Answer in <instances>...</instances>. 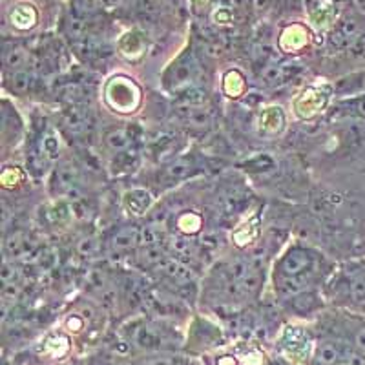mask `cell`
<instances>
[{
  "mask_svg": "<svg viewBox=\"0 0 365 365\" xmlns=\"http://www.w3.org/2000/svg\"><path fill=\"white\" fill-rule=\"evenodd\" d=\"M77 250L83 256H93V254L99 250V241L96 237H84V240L79 241V245H77Z\"/></svg>",
  "mask_w": 365,
  "mask_h": 365,
  "instance_id": "cell-32",
  "label": "cell"
},
{
  "mask_svg": "<svg viewBox=\"0 0 365 365\" xmlns=\"http://www.w3.org/2000/svg\"><path fill=\"white\" fill-rule=\"evenodd\" d=\"M223 88L227 96L240 97L241 93H243V88H245V81H243L240 71H228V73L225 75Z\"/></svg>",
  "mask_w": 365,
  "mask_h": 365,
  "instance_id": "cell-16",
  "label": "cell"
},
{
  "mask_svg": "<svg viewBox=\"0 0 365 365\" xmlns=\"http://www.w3.org/2000/svg\"><path fill=\"white\" fill-rule=\"evenodd\" d=\"M29 81H31V77H29L28 71L24 70L15 71L11 77V90L17 91V93H24V91L29 88Z\"/></svg>",
  "mask_w": 365,
  "mask_h": 365,
  "instance_id": "cell-27",
  "label": "cell"
},
{
  "mask_svg": "<svg viewBox=\"0 0 365 365\" xmlns=\"http://www.w3.org/2000/svg\"><path fill=\"white\" fill-rule=\"evenodd\" d=\"M307 8L309 15H311V21L318 28H324V26L331 24V21L334 19V8H332L329 0H309Z\"/></svg>",
  "mask_w": 365,
  "mask_h": 365,
  "instance_id": "cell-8",
  "label": "cell"
},
{
  "mask_svg": "<svg viewBox=\"0 0 365 365\" xmlns=\"http://www.w3.org/2000/svg\"><path fill=\"white\" fill-rule=\"evenodd\" d=\"M21 296V285L19 283H4L2 285V303L15 302Z\"/></svg>",
  "mask_w": 365,
  "mask_h": 365,
  "instance_id": "cell-33",
  "label": "cell"
},
{
  "mask_svg": "<svg viewBox=\"0 0 365 365\" xmlns=\"http://www.w3.org/2000/svg\"><path fill=\"white\" fill-rule=\"evenodd\" d=\"M291 73H294V71L285 66H276V64H272V66H265V70H263V79H265L267 84H279L283 81H287V77Z\"/></svg>",
  "mask_w": 365,
  "mask_h": 365,
  "instance_id": "cell-17",
  "label": "cell"
},
{
  "mask_svg": "<svg viewBox=\"0 0 365 365\" xmlns=\"http://www.w3.org/2000/svg\"><path fill=\"white\" fill-rule=\"evenodd\" d=\"M128 2L137 13H143V15H150L155 11L154 0H128Z\"/></svg>",
  "mask_w": 365,
  "mask_h": 365,
  "instance_id": "cell-38",
  "label": "cell"
},
{
  "mask_svg": "<svg viewBox=\"0 0 365 365\" xmlns=\"http://www.w3.org/2000/svg\"><path fill=\"white\" fill-rule=\"evenodd\" d=\"M50 216L55 223H64L66 220H70V208H68L64 203H57L53 208H51Z\"/></svg>",
  "mask_w": 365,
  "mask_h": 365,
  "instance_id": "cell-36",
  "label": "cell"
},
{
  "mask_svg": "<svg viewBox=\"0 0 365 365\" xmlns=\"http://www.w3.org/2000/svg\"><path fill=\"white\" fill-rule=\"evenodd\" d=\"M24 245H26V241L22 240L21 234H13V236H9L8 240H6L4 249L6 252L11 254V256H19V254L24 252Z\"/></svg>",
  "mask_w": 365,
  "mask_h": 365,
  "instance_id": "cell-28",
  "label": "cell"
},
{
  "mask_svg": "<svg viewBox=\"0 0 365 365\" xmlns=\"http://www.w3.org/2000/svg\"><path fill=\"white\" fill-rule=\"evenodd\" d=\"M259 285H262L259 272H257V270H249V274H247L245 278L241 279L240 287L243 292H249V294H252V292H256L257 289H259Z\"/></svg>",
  "mask_w": 365,
  "mask_h": 365,
  "instance_id": "cell-25",
  "label": "cell"
},
{
  "mask_svg": "<svg viewBox=\"0 0 365 365\" xmlns=\"http://www.w3.org/2000/svg\"><path fill=\"white\" fill-rule=\"evenodd\" d=\"M329 101L327 88H309L303 96H299L294 103L296 113L299 117H312L325 108Z\"/></svg>",
  "mask_w": 365,
  "mask_h": 365,
  "instance_id": "cell-3",
  "label": "cell"
},
{
  "mask_svg": "<svg viewBox=\"0 0 365 365\" xmlns=\"http://www.w3.org/2000/svg\"><path fill=\"white\" fill-rule=\"evenodd\" d=\"M257 236V220H252L250 223H247L245 227H241L240 230L234 232V241H236L237 245H247L254 237Z\"/></svg>",
  "mask_w": 365,
  "mask_h": 365,
  "instance_id": "cell-19",
  "label": "cell"
},
{
  "mask_svg": "<svg viewBox=\"0 0 365 365\" xmlns=\"http://www.w3.org/2000/svg\"><path fill=\"white\" fill-rule=\"evenodd\" d=\"M55 265V256L53 254H42L41 257H38V267H41V269H44V270H50L51 267Z\"/></svg>",
  "mask_w": 365,
  "mask_h": 365,
  "instance_id": "cell-42",
  "label": "cell"
},
{
  "mask_svg": "<svg viewBox=\"0 0 365 365\" xmlns=\"http://www.w3.org/2000/svg\"><path fill=\"white\" fill-rule=\"evenodd\" d=\"M309 42L307 29L302 26H289L279 37V46L283 51H298Z\"/></svg>",
  "mask_w": 365,
  "mask_h": 365,
  "instance_id": "cell-7",
  "label": "cell"
},
{
  "mask_svg": "<svg viewBox=\"0 0 365 365\" xmlns=\"http://www.w3.org/2000/svg\"><path fill=\"white\" fill-rule=\"evenodd\" d=\"M365 37V17L358 11H349L345 17L340 19L334 31L331 35V44L341 50L351 48Z\"/></svg>",
  "mask_w": 365,
  "mask_h": 365,
  "instance_id": "cell-2",
  "label": "cell"
},
{
  "mask_svg": "<svg viewBox=\"0 0 365 365\" xmlns=\"http://www.w3.org/2000/svg\"><path fill=\"white\" fill-rule=\"evenodd\" d=\"M63 96L66 101H73V103H77V101L84 99V90L79 86V84H70V86H66L63 90Z\"/></svg>",
  "mask_w": 365,
  "mask_h": 365,
  "instance_id": "cell-39",
  "label": "cell"
},
{
  "mask_svg": "<svg viewBox=\"0 0 365 365\" xmlns=\"http://www.w3.org/2000/svg\"><path fill=\"white\" fill-rule=\"evenodd\" d=\"M17 278H19V270L15 269V265L4 262L2 270H0V279H2V283H17Z\"/></svg>",
  "mask_w": 365,
  "mask_h": 365,
  "instance_id": "cell-37",
  "label": "cell"
},
{
  "mask_svg": "<svg viewBox=\"0 0 365 365\" xmlns=\"http://www.w3.org/2000/svg\"><path fill=\"white\" fill-rule=\"evenodd\" d=\"M207 91L201 90V88H188L181 96V101L185 104H188V106H201V104L207 103Z\"/></svg>",
  "mask_w": 365,
  "mask_h": 365,
  "instance_id": "cell-22",
  "label": "cell"
},
{
  "mask_svg": "<svg viewBox=\"0 0 365 365\" xmlns=\"http://www.w3.org/2000/svg\"><path fill=\"white\" fill-rule=\"evenodd\" d=\"M269 4V0H254V6H256L257 9H262L265 8V6Z\"/></svg>",
  "mask_w": 365,
  "mask_h": 365,
  "instance_id": "cell-45",
  "label": "cell"
},
{
  "mask_svg": "<svg viewBox=\"0 0 365 365\" xmlns=\"http://www.w3.org/2000/svg\"><path fill=\"white\" fill-rule=\"evenodd\" d=\"M4 63L9 70H19V68L26 63V51L22 50V48H11V50H6Z\"/></svg>",
  "mask_w": 365,
  "mask_h": 365,
  "instance_id": "cell-23",
  "label": "cell"
},
{
  "mask_svg": "<svg viewBox=\"0 0 365 365\" xmlns=\"http://www.w3.org/2000/svg\"><path fill=\"white\" fill-rule=\"evenodd\" d=\"M190 170H192L190 159L181 158V159H175L174 163H170V165L166 166L165 175L170 179V181H179V179L187 178L188 172H190Z\"/></svg>",
  "mask_w": 365,
  "mask_h": 365,
  "instance_id": "cell-15",
  "label": "cell"
},
{
  "mask_svg": "<svg viewBox=\"0 0 365 365\" xmlns=\"http://www.w3.org/2000/svg\"><path fill=\"white\" fill-rule=\"evenodd\" d=\"M158 267H161L163 272H165L170 279H174V282H190L192 279L190 269L182 265V263L175 262V259H168V257H165Z\"/></svg>",
  "mask_w": 365,
  "mask_h": 365,
  "instance_id": "cell-13",
  "label": "cell"
},
{
  "mask_svg": "<svg viewBox=\"0 0 365 365\" xmlns=\"http://www.w3.org/2000/svg\"><path fill=\"white\" fill-rule=\"evenodd\" d=\"M133 340H135V344L139 345V347L146 349V351H158L163 345L161 332L155 331L154 327H148V325H143Z\"/></svg>",
  "mask_w": 365,
  "mask_h": 365,
  "instance_id": "cell-12",
  "label": "cell"
},
{
  "mask_svg": "<svg viewBox=\"0 0 365 365\" xmlns=\"http://www.w3.org/2000/svg\"><path fill=\"white\" fill-rule=\"evenodd\" d=\"M172 249L175 250V254L178 256H194V243L188 240H185V237H175L174 241H172Z\"/></svg>",
  "mask_w": 365,
  "mask_h": 365,
  "instance_id": "cell-30",
  "label": "cell"
},
{
  "mask_svg": "<svg viewBox=\"0 0 365 365\" xmlns=\"http://www.w3.org/2000/svg\"><path fill=\"white\" fill-rule=\"evenodd\" d=\"M214 19H216V22H221V24H227V22L232 21V11H230V9H228V8H221L220 11H216Z\"/></svg>",
  "mask_w": 365,
  "mask_h": 365,
  "instance_id": "cell-41",
  "label": "cell"
},
{
  "mask_svg": "<svg viewBox=\"0 0 365 365\" xmlns=\"http://www.w3.org/2000/svg\"><path fill=\"white\" fill-rule=\"evenodd\" d=\"M158 240H159V236H158V232H155V228L148 227V228H145V230H143L141 243H145L146 247H148V245H158Z\"/></svg>",
  "mask_w": 365,
  "mask_h": 365,
  "instance_id": "cell-40",
  "label": "cell"
},
{
  "mask_svg": "<svg viewBox=\"0 0 365 365\" xmlns=\"http://www.w3.org/2000/svg\"><path fill=\"white\" fill-rule=\"evenodd\" d=\"M123 205L133 216H143V214H146L150 205H152V195L145 188H133V190H128L125 194Z\"/></svg>",
  "mask_w": 365,
  "mask_h": 365,
  "instance_id": "cell-6",
  "label": "cell"
},
{
  "mask_svg": "<svg viewBox=\"0 0 365 365\" xmlns=\"http://www.w3.org/2000/svg\"><path fill=\"white\" fill-rule=\"evenodd\" d=\"M349 292H351L354 302L358 303L365 302V274H360V276H356V278L351 282V285H349Z\"/></svg>",
  "mask_w": 365,
  "mask_h": 365,
  "instance_id": "cell-26",
  "label": "cell"
},
{
  "mask_svg": "<svg viewBox=\"0 0 365 365\" xmlns=\"http://www.w3.org/2000/svg\"><path fill=\"white\" fill-rule=\"evenodd\" d=\"M217 365H236V361H234V358L225 356V358H221L220 361H217Z\"/></svg>",
  "mask_w": 365,
  "mask_h": 365,
  "instance_id": "cell-44",
  "label": "cell"
},
{
  "mask_svg": "<svg viewBox=\"0 0 365 365\" xmlns=\"http://www.w3.org/2000/svg\"><path fill=\"white\" fill-rule=\"evenodd\" d=\"M249 265H247V262H243V259H236V262H232L230 265H228V274H230V278L232 279H243L249 274Z\"/></svg>",
  "mask_w": 365,
  "mask_h": 365,
  "instance_id": "cell-31",
  "label": "cell"
},
{
  "mask_svg": "<svg viewBox=\"0 0 365 365\" xmlns=\"http://www.w3.org/2000/svg\"><path fill=\"white\" fill-rule=\"evenodd\" d=\"M106 145L112 150H115V152H123V150L128 148L130 139L125 130H113V132L106 135Z\"/></svg>",
  "mask_w": 365,
  "mask_h": 365,
  "instance_id": "cell-21",
  "label": "cell"
},
{
  "mask_svg": "<svg viewBox=\"0 0 365 365\" xmlns=\"http://www.w3.org/2000/svg\"><path fill=\"white\" fill-rule=\"evenodd\" d=\"M106 103L117 112H135L141 103V91L126 77H113L106 86Z\"/></svg>",
  "mask_w": 365,
  "mask_h": 365,
  "instance_id": "cell-1",
  "label": "cell"
},
{
  "mask_svg": "<svg viewBox=\"0 0 365 365\" xmlns=\"http://www.w3.org/2000/svg\"><path fill=\"white\" fill-rule=\"evenodd\" d=\"M356 2H358V6L361 8V11L365 13V0H356Z\"/></svg>",
  "mask_w": 365,
  "mask_h": 365,
  "instance_id": "cell-46",
  "label": "cell"
},
{
  "mask_svg": "<svg viewBox=\"0 0 365 365\" xmlns=\"http://www.w3.org/2000/svg\"><path fill=\"white\" fill-rule=\"evenodd\" d=\"M178 227H179V230H182V232L194 234L200 230L201 217L197 216V214H194V212L182 214V216H179V220H178Z\"/></svg>",
  "mask_w": 365,
  "mask_h": 365,
  "instance_id": "cell-20",
  "label": "cell"
},
{
  "mask_svg": "<svg viewBox=\"0 0 365 365\" xmlns=\"http://www.w3.org/2000/svg\"><path fill=\"white\" fill-rule=\"evenodd\" d=\"M83 325H84V322H83V318H79V316H71V318H68L66 319V327L70 329V331H81V329H83Z\"/></svg>",
  "mask_w": 365,
  "mask_h": 365,
  "instance_id": "cell-43",
  "label": "cell"
},
{
  "mask_svg": "<svg viewBox=\"0 0 365 365\" xmlns=\"http://www.w3.org/2000/svg\"><path fill=\"white\" fill-rule=\"evenodd\" d=\"M292 305H294V309L298 312H311L312 309L316 307V298L314 294H302V296H296L294 302H292Z\"/></svg>",
  "mask_w": 365,
  "mask_h": 365,
  "instance_id": "cell-29",
  "label": "cell"
},
{
  "mask_svg": "<svg viewBox=\"0 0 365 365\" xmlns=\"http://www.w3.org/2000/svg\"><path fill=\"white\" fill-rule=\"evenodd\" d=\"M42 148H44V154L50 159L58 158V139L55 135L44 137V143H42Z\"/></svg>",
  "mask_w": 365,
  "mask_h": 365,
  "instance_id": "cell-34",
  "label": "cell"
},
{
  "mask_svg": "<svg viewBox=\"0 0 365 365\" xmlns=\"http://www.w3.org/2000/svg\"><path fill=\"white\" fill-rule=\"evenodd\" d=\"M137 241H141V234H139V230H137L135 227H128L119 230V232L113 236L112 245L115 250H128L132 249V247H135Z\"/></svg>",
  "mask_w": 365,
  "mask_h": 365,
  "instance_id": "cell-14",
  "label": "cell"
},
{
  "mask_svg": "<svg viewBox=\"0 0 365 365\" xmlns=\"http://www.w3.org/2000/svg\"><path fill=\"white\" fill-rule=\"evenodd\" d=\"M119 50L126 57H139L143 53V50H145V38H143V35L139 31H130V34H126L119 41Z\"/></svg>",
  "mask_w": 365,
  "mask_h": 365,
  "instance_id": "cell-11",
  "label": "cell"
},
{
  "mask_svg": "<svg viewBox=\"0 0 365 365\" xmlns=\"http://www.w3.org/2000/svg\"><path fill=\"white\" fill-rule=\"evenodd\" d=\"M57 181L61 190L66 192L68 188L75 187V181H77V170H75V166L71 165H64L58 168L57 172Z\"/></svg>",
  "mask_w": 365,
  "mask_h": 365,
  "instance_id": "cell-18",
  "label": "cell"
},
{
  "mask_svg": "<svg viewBox=\"0 0 365 365\" xmlns=\"http://www.w3.org/2000/svg\"><path fill=\"white\" fill-rule=\"evenodd\" d=\"M141 259L145 265L158 267L159 263L165 259V254H163V250L159 249V245H148V247H145V250L141 252Z\"/></svg>",
  "mask_w": 365,
  "mask_h": 365,
  "instance_id": "cell-24",
  "label": "cell"
},
{
  "mask_svg": "<svg viewBox=\"0 0 365 365\" xmlns=\"http://www.w3.org/2000/svg\"><path fill=\"white\" fill-rule=\"evenodd\" d=\"M285 125V115H283L282 108L278 106H269L259 113V128L262 132L276 133L283 128Z\"/></svg>",
  "mask_w": 365,
  "mask_h": 365,
  "instance_id": "cell-9",
  "label": "cell"
},
{
  "mask_svg": "<svg viewBox=\"0 0 365 365\" xmlns=\"http://www.w3.org/2000/svg\"><path fill=\"white\" fill-rule=\"evenodd\" d=\"M0 181H2V185L8 188L15 187V185L21 181V172H19L17 168H6V170L2 172V175H0Z\"/></svg>",
  "mask_w": 365,
  "mask_h": 365,
  "instance_id": "cell-35",
  "label": "cell"
},
{
  "mask_svg": "<svg viewBox=\"0 0 365 365\" xmlns=\"http://www.w3.org/2000/svg\"><path fill=\"white\" fill-rule=\"evenodd\" d=\"M9 19H11V24L15 26V28L29 29V28H34L35 22H37V11H35L34 6L21 4L13 9Z\"/></svg>",
  "mask_w": 365,
  "mask_h": 365,
  "instance_id": "cell-10",
  "label": "cell"
},
{
  "mask_svg": "<svg viewBox=\"0 0 365 365\" xmlns=\"http://www.w3.org/2000/svg\"><path fill=\"white\" fill-rule=\"evenodd\" d=\"M311 256H309L305 250L294 249L283 257L279 269H282V272L285 274L287 278H294V276H302V274L311 267Z\"/></svg>",
  "mask_w": 365,
  "mask_h": 365,
  "instance_id": "cell-4",
  "label": "cell"
},
{
  "mask_svg": "<svg viewBox=\"0 0 365 365\" xmlns=\"http://www.w3.org/2000/svg\"><path fill=\"white\" fill-rule=\"evenodd\" d=\"M195 71H197V66H195L194 58L190 55H185L178 61L174 68H172V81H174L175 88L181 90V88L190 86L192 81L195 79Z\"/></svg>",
  "mask_w": 365,
  "mask_h": 365,
  "instance_id": "cell-5",
  "label": "cell"
}]
</instances>
